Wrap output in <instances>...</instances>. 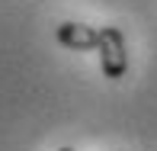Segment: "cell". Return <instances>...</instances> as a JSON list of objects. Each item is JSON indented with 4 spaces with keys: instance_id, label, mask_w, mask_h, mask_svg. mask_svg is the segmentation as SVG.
<instances>
[{
    "instance_id": "3957f363",
    "label": "cell",
    "mask_w": 157,
    "mask_h": 151,
    "mask_svg": "<svg viewBox=\"0 0 157 151\" xmlns=\"http://www.w3.org/2000/svg\"><path fill=\"white\" fill-rule=\"evenodd\" d=\"M58 151H74V148H58Z\"/></svg>"
},
{
    "instance_id": "6da1fadb",
    "label": "cell",
    "mask_w": 157,
    "mask_h": 151,
    "mask_svg": "<svg viewBox=\"0 0 157 151\" xmlns=\"http://www.w3.org/2000/svg\"><path fill=\"white\" fill-rule=\"evenodd\" d=\"M99 71L106 81H122L128 71V52H125V35L116 26H103L99 29Z\"/></svg>"
},
{
    "instance_id": "7a4b0ae2",
    "label": "cell",
    "mask_w": 157,
    "mask_h": 151,
    "mask_svg": "<svg viewBox=\"0 0 157 151\" xmlns=\"http://www.w3.org/2000/svg\"><path fill=\"white\" fill-rule=\"evenodd\" d=\"M58 42L71 52H90V48H99V29L87 23H61L58 26Z\"/></svg>"
}]
</instances>
